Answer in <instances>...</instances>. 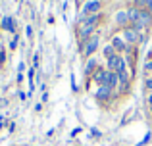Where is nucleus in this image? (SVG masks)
<instances>
[{"label": "nucleus", "mask_w": 152, "mask_h": 146, "mask_svg": "<svg viewBox=\"0 0 152 146\" xmlns=\"http://www.w3.org/2000/svg\"><path fill=\"white\" fill-rule=\"evenodd\" d=\"M102 19H104V14L100 12V14L91 15L85 21L77 23V42L79 41H89L94 33H98V25L102 23Z\"/></svg>", "instance_id": "f257e3e1"}, {"label": "nucleus", "mask_w": 152, "mask_h": 146, "mask_svg": "<svg viewBox=\"0 0 152 146\" xmlns=\"http://www.w3.org/2000/svg\"><path fill=\"white\" fill-rule=\"evenodd\" d=\"M102 6H104L102 0H87V2L81 6V10H77V23L85 21V19L91 17V15L100 14V12H102Z\"/></svg>", "instance_id": "f03ea898"}, {"label": "nucleus", "mask_w": 152, "mask_h": 146, "mask_svg": "<svg viewBox=\"0 0 152 146\" xmlns=\"http://www.w3.org/2000/svg\"><path fill=\"white\" fill-rule=\"evenodd\" d=\"M123 37V41L127 42L129 46H133V48H137L139 44H141L142 41H145V33H139V31L131 29V27H125V29H121V33H119Z\"/></svg>", "instance_id": "7ed1b4c3"}, {"label": "nucleus", "mask_w": 152, "mask_h": 146, "mask_svg": "<svg viewBox=\"0 0 152 146\" xmlns=\"http://www.w3.org/2000/svg\"><path fill=\"white\" fill-rule=\"evenodd\" d=\"M98 44H100V33H94L93 37L89 38V41H85V46L79 50V54H81L85 60H89V58L94 56V52H96Z\"/></svg>", "instance_id": "20e7f679"}, {"label": "nucleus", "mask_w": 152, "mask_h": 146, "mask_svg": "<svg viewBox=\"0 0 152 146\" xmlns=\"http://www.w3.org/2000/svg\"><path fill=\"white\" fill-rule=\"evenodd\" d=\"M110 44L114 46V50L118 54H129V52H133V46H129L125 41H123V37L121 35H112V38H110Z\"/></svg>", "instance_id": "39448f33"}, {"label": "nucleus", "mask_w": 152, "mask_h": 146, "mask_svg": "<svg viewBox=\"0 0 152 146\" xmlns=\"http://www.w3.org/2000/svg\"><path fill=\"white\" fill-rule=\"evenodd\" d=\"M106 69L108 71H114V73H119V71H123V69H127V64H125L121 54H115L110 60H106Z\"/></svg>", "instance_id": "423d86ee"}, {"label": "nucleus", "mask_w": 152, "mask_h": 146, "mask_svg": "<svg viewBox=\"0 0 152 146\" xmlns=\"http://www.w3.org/2000/svg\"><path fill=\"white\" fill-rule=\"evenodd\" d=\"M114 23H115V27H119V29L129 27V14H127V8H121V10L115 12L114 14Z\"/></svg>", "instance_id": "0eeeda50"}, {"label": "nucleus", "mask_w": 152, "mask_h": 146, "mask_svg": "<svg viewBox=\"0 0 152 146\" xmlns=\"http://www.w3.org/2000/svg\"><path fill=\"white\" fill-rule=\"evenodd\" d=\"M114 96V90L110 89V86H106V85H102V86H98V90L94 92V98H96L100 104H104V102H110V98Z\"/></svg>", "instance_id": "6e6552de"}, {"label": "nucleus", "mask_w": 152, "mask_h": 146, "mask_svg": "<svg viewBox=\"0 0 152 146\" xmlns=\"http://www.w3.org/2000/svg\"><path fill=\"white\" fill-rule=\"evenodd\" d=\"M98 68H100V65H98V60H96V56L89 58V60L85 62V77H87V79H91V77H93V73L96 71Z\"/></svg>", "instance_id": "1a4fd4ad"}, {"label": "nucleus", "mask_w": 152, "mask_h": 146, "mask_svg": "<svg viewBox=\"0 0 152 146\" xmlns=\"http://www.w3.org/2000/svg\"><path fill=\"white\" fill-rule=\"evenodd\" d=\"M106 75H108V69H106V68H98L96 71L93 73V77H91L89 81H94L98 86H102L104 83H106Z\"/></svg>", "instance_id": "9d476101"}, {"label": "nucleus", "mask_w": 152, "mask_h": 146, "mask_svg": "<svg viewBox=\"0 0 152 146\" xmlns=\"http://www.w3.org/2000/svg\"><path fill=\"white\" fill-rule=\"evenodd\" d=\"M0 27H2V31H8V33H15V19H14V17H10V15H2Z\"/></svg>", "instance_id": "9b49d317"}, {"label": "nucleus", "mask_w": 152, "mask_h": 146, "mask_svg": "<svg viewBox=\"0 0 152 146\" xmlns=\"http://www.w3.org/2000/svg\"><path fill=\"white\" fill-rule=\"evenodd\" d=\"M106 86H110L112 90L115 92V89L119 86V81H118V73H114V71H108V75H106V83H104Z\"/></svg>", "instance_id": "f8f14e48"}, {"label": "nucleus", "mask_w": 152, "mask_h": 146, "mask_svg": "<svg viewBox=\"0 0 152 146\" xmlns=\"http://www.w3.org/2000/svg\"><path fill=\"white\" fill-rule=\"evenodd\" d=\"M118 81H119V85H129V83H131V73H129V69H123V71H119V73H118Z\"/></svg>", "instance_id": "ddd939ff"}, {"label": "nucleus", "mask_w": 152, "mask_h": 146, "mask_svg": "<svg viewBox=\"0 0 152 146\" xmlns=\"http://www.w3.org/2000/svg\"><path fill=\"white\" fill-rule=\"evenodd\" d=\"M102 52H104V58H106V60H110L112 56H115V54H118V52L114 50V46L110 44V42H108V44H106V46L102 48Z\"/></svg>", "instance_id": "4468645a"}, {"label": "nucleus", "mask_w": 152, "mask_h": 146, "mask_svg": "<svg viewBox=\"0 0 152 146\" xmlns=\"http://www.w3.org/2000/svg\"><path fill=\"white\" fill-rule=\"evenodd\" d=\"M133 8H137V10H148V2L146 0H133Z\"/></svg>", "instance_id": "2eb2a0df"}, {"label": "nucleus", "mask_w": 152, "mask_h": 146, "mask_svg": "<svg viewBox=\"0 0 152 146\" xmlns=\"http://www.w3.org/2000/svg\"><path fill=\"white\" fill-rule=\"evenodd\" d=\"M145 90L152 92V75H146L145 77Z\"/></svg>", "instance_id": "dca6fc26"}, {"label": "nucleus", "mask_w": 152, "mask_h": 146, "mask_svg": "<svg viewBox=\"0 0 152 146\" xmlns=\"http://www.w3.org/2000/svg\"><path fill=\"white\" fill-rule=\"evenodd\" d=\"M18 42H19V37H18V35H14V38L10 41V50H15V48H18Z\"/></svg>", "instance_id": "f3484780"}, {"label": "nucleus", "mask_w": 152, "mask_h": 146, "mask_svg": "<svg viewBox=\"0 0 152 146\" xmlns=\"http://www.w3.org/2000/svg\"><path fill=\"white\" fill-rule=\"evenodd\" d=\"M4 64H6V50L0 48V65H4Z\"/></svg>", "instance_id": "a211bd4d"}, {"label": "nucleus", "mask_w": 152, "mask_h": 146, "mask_svg": "<svg viewBox=\"0 0 152 146\" xmlns=\"http://www.w3.org/2000/svg\"><path fill=\"white\" fill-rule=\"evenodd\" d=\"M71 90L77 92V83H75V73H71Z\"/></svg>", "instance_id": "6ab92c4d"}, {"label": "nucleus", "mask_w": 152, "mask_h": 146, "mask_svg": "<svg viewBox=\"0 0 152 146\" xmlns=\"http://www.w3.org/2000/svg\"><path fill=\"white\" fill-rule=\"evenodd\" d=\"M25 35H27V38H33V27L31 25L25 27Z\"/></svg>", "instance_id": "aec40b11"}, {"label": "nucleus", "mask_w": 152, "mask_h": 146, "mask_svg": "<svg viewBox=\"0 0 152 146\" xmlns=\"http://www.w3.org/2000/svg\"><path fill=\"white\" fill-rule=\"evenodd\" d=\"M91 133H93V137H96V139H100V137H102V133L98 131V129H94V127L91 129Z\"/></svg>", "instance_id": "412c9836"}, {"label": "nucleus", "mask_w": 152, "mask_h": 146, "mask_svg": "<svg viewBox=\"0 0 152 146\" xmlns=\"http://www.w3.org/2000/svg\"><path fill=\"white\" fill-rule=\"evenodd\" d=\"M33 68L35 69L39 68V54H35V56H33Z\"/></svg>", "instance_id": "4be33fe9"}, {"label": "nucleus", "mask_w": 152, "mask_h": 146, "mask_svg": "<svg viewBox=\"0 0 152 146\" xmlns=\"http://www.w3.org/2000/svg\"><path fill=\"white\" fill-rule=\"evenodd\" d=\"M79 133H81V127H75V129H73V131H71V137H77V135H79Z\"/></svg>", "instance_id": "5701e85b"}, {"label": "nucleus", "mask_w": 152, "mask_h": 146, "mask_svg": "<svg viewBox=\"0 0 152 146\" xmlns=\"http://www.w3.org/2000/svg\"><path fill=\"white\" fill-rule=\"evenodd\" d=\"M42 102H48V92H42V98H41V104Z\"/></svg>", "instance_id": "b1692460"}, {"label": "nucleus", "mask_w": 152, "mask_h": 146, "mask_svg": "<svg viewBox=\"0 0 152 146\" xmlns=\"http://www.w3.org/2000/svg\"><path fill=\"white\" fill-rule=\"evenodd\" d=\"M18 96H19V100H25V98H27V94H25V92H21V90H19V92H18Z\"/></svg>", "instance_id": "393cba45"}, {"label": "nucleus", "mask_w": 152, "mask_h": 146, "mask_svg": "<svg viewBox=\"0 0 152 146\" xmlns=\"http://www.w3.org/2000/svg\"><path fill=\"white\" fill-rule=\"evenodd\" d=\"M4 123H6V117H4V115H0V129L4 127Z\"/></svg>", "instance_id": "a878e982"}, {"label": "nucleus", "mask_w": 152, "mask_h": 146, "mask_svg": "<svg viewBox=\"0 0 152 146\" xmlns=\"http://www.w3.org/2000/svg\"><path fill=\"white\" fill-rule=\"evenodd\" d=\"M41 110H42V104H41V102H39V104H35V112H41Z\"/></svg>", "instance_id": "bb28decb"}, {"label": "nucleus", "mask_w": 152, "mask_h": 146, "mask_svg": "<svg viewBox=\"0 0 152 146\" xmlns=\"http://www.w3.org/2000/svg\"><path fill=\"white\" fill-rule=\"evenodd\" d=\"M23 69H25V64H19V65H18V73H21Z\"/></svg>", "instance_id": "cd10ccee"}, {"label": "nucleus", "mask_w": 152, "mask_h": 146, "mask_svg": "<svg viewBox=\"0 0 152 146\" xmlns=\"http://www.w3.org/2000/svg\"><path fill=\"white\" fill-rule=\"evenodd\" d=\"M85 2H87V0H75V4H77V8H79V6H83Z\"/></svg>", "instance_id": "c85d7f7f"}, {"label": "nucleus", "mask_w": 152, "mask_h": 146, "mask_svg": "<svg viewBox=\"0 0 152 146\" xmlns=\"http://www.w3.org/2000/svg\"><path fill=\"white\" fill-rule=\"evenodd\" d=\"M146 102H148V106H152V92H148V98H146Z\"/></svg>", "instance_id": "c756f323"}, {"label": "nucleus", "mask_w": 152, "mask_h": 146, "mask_svg": "<svg viewBox=\"0 0 152 146\" xmlns=\"http://www.w3.org/2000/svg\"><path fill=\"white\" fill-rule=\"evenodd\" d=\"M146 2H148V12L152 14V0H146Z\"/></svg>", "instance_id": "7c9ffc66"}, {"label": "nucleus", "mask_w": 152, "mask_h": 146, "mask_svg": "<svg viewBox=\"0 0 152 146\" xmlns=\"http://www.w3.org/2000/svg\"><path fill=\"white\" fill-rule=\"evenodd\" d=\"M150 113H152V106H150Z\"/></svg>", "instance_id": "2f4dec72"}, {"label": "nucleus", "mask_w": 152, "mask_h": 146, "mask_svg": "<svg viewBox=\"0 0 152 146\" xmlns=\"http://www.w3.org/2000/svg\"><path fill=\"white\" fill-rule=\"evenodd\" d=\"M0 21H2V15H0Z\"/></svg>", "instance_id": "473e14b6"}]
</instances>
